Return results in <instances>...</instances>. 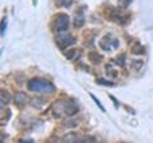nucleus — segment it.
Segmentation results:
<instances>
[{
  "instance_id": "423d86ee",
  "label": "nucleus",
  "mask_w": 153,
  "mask_h": 143,
  "mask_svg": "<svg viewBox=\"0 0 153 143\" xmlns=\"http://www.w3.org/2000/svg\"><path fill=\"white\" fill-rule=\"evenodd\" d=\"M88 59L91 60V63L100 64V63H101V60H102V55L98 54L97 51H91L89 54H88Z\"/></svg>"
},
{
  "instance_id": "6ab92c4d",
  "label": "nucleus",
  "mask_w": 153,
  "mask_h": 143,
  "mask_svg": "<svg viewBox=\"0 0 153 143\" xmlns=\"http://www.w3.org/2000/svg\"><path fill=\"white\" fill-rule=\"evenodd\" d=\"M5 26H7V21H5V18H4L1 22V33L3 35H4V31H5Z\"/></svg>"
},
{
  "instance_id": "9b49d317",
  "label": "nucleus",
  "mask_w": 153,
  "mask_h": 143,
  "mask_svg": "<svg viewBox=\"0 0 153 143\" xmlns=\"http://www.w3.org/2000/svg\"><path fill=\"white\" fill-rule=\"evenodd\" d=\"M65 56L68 60H74L76 58V49H70L65 52Z\"/></svg>"
},
{
  "instance_id": "4468645a",
  "label": "nucleus",
  "mask_w": 153,
  "mask_h": 143,
  "mask_svg": "<svg viewBox=\"0 0 153 143\" xmlns=\"http://www.w3.org/2000/svg\"><path fill=\"white\" fill-rule=\"evenodd\" d=\"M79 124V120H75V119H70V120H68L65 123V127L68 128H73V127H76Z\"/></svg>"
},
{
  "instance_id": "aec40b11",
  "label": "nucleus",
  "mask_w": 153,
  "mask_h": 143,
  "mask_svg": "<svg viewBox=\"0 0 153 143\" xmlns=\"http://www.w3.org/2000/svg\"><path fill=\"white\" fill-rule=\"evenodd\" d=\"M110 98H111V100H112V101H114V104H115V105H116V106H119V102L116 101V98H115L114 96H110Z\"/></svg>"
},
{
  "instance_id": "7ed1b4c3",
  "label": "nucleus",
  "mask_w": 153,
  "mask_h": 143,
  "mask_svg": "<svg viewBox=\"0 0 153 143\" xmlns=\"http://www.w3.org/2000/svg\"><path fill=\"white\" fill-rule=\"evenodd\" d=\"M105 16H106L110 21L112 22H119V23H126L129 19L126 16H124V14H121L120 12L117 10V9L115 8H108L106 12H105Z\"/></svg>"
},
{
  "instance_id": "0eeeda50",
  "label": "nucleus",
  "mask_w": 153,
  "mask_h": 143,
  "mask_svg": "<svg viewBox=\"0 0 153 143\" xmlns=\"http://www.w3.org/2000/svg\"><path fill=\"white\" fill-rule=\"evenodd\" d=\"M45 104H46V100L44 97H33L32 101H31V105L35 109H41Z\"/></svg>"
},
{
  "instance_id": "1a4fd4ad",
  "label": "nucleus",
  "mask_w": 153,
  "mask_h": 143,
  "mask_svg": "<svg viewBox=\"0 0 153 143\" xmlns=\"http://www.w3.org/2000/svg\"><path fill=\"white\" fill-rule=\"evenodd\" d=\"M144 52H146V49L140 44H135L131 47V54H134V55H142V54H144Z\"/></svg>"
},
{
  "instance_id": "dca6fc26",
  "label": "nucleus",
  "mask_w": 153,
  "mask_h": 143,
  "mask_svg": "<svg viewBox=\"0 0 153 143\" xmlns=\"http://www.w3.org/2000/svg\"><path fill=\"white\" fill-rule=\"evenodd\" d=\"M91 97H92V98H93V101H94L96 104H97V106H98L100 109H101V110H102V111H105V107H103V106H102V105H101V102H100V100H98L97 97H94V96H93V95H91Z\"/></svg>"
},
{
  "instance_id": "f257e3e1",
  "label": "nucleus",
  "mask_w": 153,
  "mask_h": 143,
  "mask_svg": "<svg viewBox=\"0 0 153 143\" xmlns=\"http://www.w3.org/2000/svg\"><path fill=\"white\" fill-rule=\"evenodd\" d=\"M27 87L32 92H42V93H52L55 91V86L47 79L33 78L28 80Z\"/></svg>"
},
{
  "instance_id": "a211bd4d",
  "label": "nucleus",
  "mask_w": 153,
  "mask_h": 143,
  "mask_svg": "<svg viewBox=\"0 0 153 143\" xmlns=\"http://www.w3.org/2000/svg\"><path fill=\"white\" fill-rule=\"evenodd\" d=\"M106 72H107V74L110 75V77H112V78L117 77V70H114V69H108V70H106Z\"/></svg>"
},
{
  "instance_id": "f03ea898",
  "label": "nucleus",
  "mask_w": 153,
  "mask_h": 143,
  "mask_svg": "<svg viewBox=\"0 0 153 143\" xmlns=\"http://www.w3.org/2000/svg\"><path fill=\"white\" fill-rule=\"evenodd\" d=\"M54 22L57 32H65L69 28V16L65 13H57L54 18Z\"/></svg>"
},
{
  "instance_id": "ddd939ff",
  "label": "nucleus",
  "mask_w": 153,
  "mask_h": 143,
  "mask_svg": "<svg viewBox=\"0 0 153 143\" xmlns=\"http://www.w3.org/2000/svg\"><path fill=\"white\" fill-rule=\"evenodd\" d=\"M125 59H126L125 54H120L116 59H115V63H116L119 66H124V65H125Z\"/></svg>"
},
{
  "instance_id": "f3484780",
  "label": "nucleus",
  "mask_w": 153,
  "mask_h": 143,
  "mask_svg": "<svg viewBox=\"0 0 153 143\" xmlns=\"http://www.w3.org/2000/svg\"><path fill=\"white\" fill-rule=\"evenodd\" d=\"M97 83L103 84V86H114L112 82H108V80H106V79H97Z\"/></svg>"
},
{
  "instance_id": "f8f14e48",
  "label": "nucleus",
  "mask_w": 153,
  "mask_h": 143,
  "mask_svg": "<svg viewBox=\"0 0 153 143\" xmlns=\"http://www.w3.org/2000/svg\"><path fill=\"white\" fill-rule=\"evenodd\" d=\"M143 60H133L131 61V68L134 70H140L143 68Z\"/></svg>"
},
{
  "instance_id": "6e6552de",
  "label": "nucleus",
  "mask_w": 153,
  "mask_h": 143,
  "mask_svg": "<svg viewBox=\"0 0 153 143\" xmlns=\"http://www.w3.org/2000/svg\"><path fill=\"white\" fill-rule=\"evenodd\" d=\"M84 25V16H83V12L79 10L78 13H75V19H74V26L75 27H82Z\"/></svg>"
},
{
  "instance_id": "9d476101",
  "label": "nucleus",
  "mask_w": 153,
  "mask_h": 143,
  "mask_svg": "<svg viewBox=\"0 0 153 143\" xmlns=\"http://www.w3.org/2000/svg\"><path fill=\"white\" fill-rule=\"evenodd\" d=\"M0 97H1V106H4V104H8L10 101V95H9L8 91L5 89H1V92H0Z\"/></svg>"
},
{
  "instance_id": "20e7f679",
  "label": "nucleus",
  "mask_w": 153,
  "mask_h": 143,
  "mask_svg": "<svg viewBox=\"0 0 153 143\" xmlns=\"http://www.w3.org/2000/svg\"><path fill=\"white\" fill-rule=\"evenodd\" d=\"M56 44H57V46H59L61 50H65L66 47H69V46L75 44V39H74V37H71V36L59 37V39H56Z\"/></svg>"
},
{
  "instance_id": "39448f33",
  "label": "nucleus",
  "mask_w": 153,
  "mask_h": 143,
  "mask_svg": "<svg viewBox=\"0 0 153 143\" xmlns=\"http://www.w3.org/2000/svg\"><path fill=\"white\" fill-rule=\"evenodd\" d=\"M28 96L26 95V92H22L19 91L16 93V96H14V102H16L18 106H23V105H26L28 102Z\"/></svg>"
},
{
  "instance_id": "2eb2a0df",
  "label": "nucleus",
  "mask_w": 153,
  "mask_h": 143,
  "mask_svg": "<svg viewBox=\"0 0 153 143\" xmlns=\"http://www.w3.org/2000/svg\"><path fill=\"white\" fill-rule=\"evenodd\" d=\"M130 3H131V0H119V5L121 8H128L130 5Z\"/></svg>"
}]
</instances>
